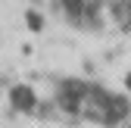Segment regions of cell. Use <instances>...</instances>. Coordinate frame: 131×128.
I'll return each mask as SVG.
<instances>
[{"mask_svg":"<svg viewBox=\"0 0 131 128\" xmlns=\"http://www.w3.org/2000/svg\"><path fill=\"white\" fill-rule=\"evenodd\" d=\"M0 128H131V106L112 91L66 84L9 103Z\"/></svg>","mask_w":131,"mask_h":128,"instance_id":"obj_1","label":"cell"},{"mask_svg":"<svg viewBox=\"0 0 131 128\" xmlns=\"http://www.w3.org/2000/svg\"><path fill=\"white\" fill-rule=\"evenodd\" d=\"M72 13L94 16V19H109V22H125L131 19V0H66Z\"/></svg>","mask_w":131,"mask_h":128,"instance_id":"obj_2","label":"cell"}]
</instances>
